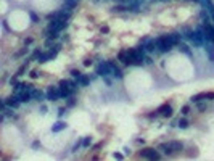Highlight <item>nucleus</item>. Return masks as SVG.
I'll list each match as a JSON object with an SVG mask.
<instances>
[{
  "mask_svg": "<svg viewBox=\"0 0 214 161\" xmlns=\"http://www.w3.org/2000/svg\"><path fill=\"white\" fill-rule=\"evenodd\" d=\"M180 40H182V36H180V34L161 36V37L156 39V48H158V52H161V53H167V52L172 50V47H176V45L180 44Z\"/></svg>",
  "mask_w": 214,
  "mask_h": 161,
  "instance_id": "nucleus-1",
  "label": "nucleus"
},
{
  "mask_svg": "<svg viewBox=\"0 0 214 161\" xmlns=\"http://www.w3.org/2000/svg\"><path fill=\"white\" fill-rule=\"evenodd\" d=\"M129 50V66H142L145 63V48L143 45H139L135 48H127Z\"/></svg>",
  "mask_w": 214,
  "mask_h": 161,
  "instance_id": "nucleus-2",
  "label": "nucleus"
},
{
  "mask_svg": "<svg viewBox=\"0 0 214 161\" xmlns=\"http://www.w3.org/2000/svg\"><path fill=\"white\" fill-rule=\"evenodd\" d=\"M158 150H160V152H163L164 155H167V156H171V155L180 153V152L184 150V142H180V140H171V142L160 143Z\"/></svg>",
  "mask_w": 214,
  "mask_h": 161,
  "instance_id": "nucleus-3",
  "label": "nucleus"
},
{
  "mask_svg": "<svg viewBox=\"0 0 214 161\" xmlns=\"http://www.w3.org/2000/svg\"><path fill=\"white\" fill-rule=\"evenodd\" d=\"M139 156L140 158H145V159H161V155L160 152L153 147H146V148H142L139 152Z\"/></svg>",
  "mask_w": 214,
  "mask_h": 161,
  "instance_id": "nucleus-4",
  "label": "nucleus"
},
{
  "mask_svg": "<svg viewBox=\"0 0 214 161\" xmlns=\"http://www.w3.org/2000/svg\"><path fill=\"white\" fill-rule=\"evenodd\" d=\"M68 24V21H60V20H50L48 26H47V32L48 34H58L61 29H65Z\"/></svg>",
  "mask_w": 214,
  "mask_h": 161,
  "instance_id": "nucleus-5",
  "label": "nucleus"
},
{
  "mask_svg": "<svg viewBox=\"0 0 214 161\" xmlns=\"http://www.w3.org/2000/svg\"><path fill=\"white\" fill-rule=\"evenodd\" d=\"M97 74L98 76H111V65H110V61H101L100 65L97 66Z\"/></svg>",
  "mask_w": 214,
  "mask_h": 161,
  "instance_id": "nucleus-6",
  "label": "nucleus"
},
{
  "mask_svg": "<svg viewBox=\"0 0 214 161\" xmlns=\"http://www.w3.org/2000/svg\"><path fill=\"white\" fill-rule=\"evenodd\" d=\"M47 100H50V102H56L58 98H61V92H60V85L58 87H55V85H50L48 87V90H47Z\"/></svg>",
  "mask_w": 214,
  "mask_h": 161,
  "instance_id": "nucleus-7",
  "label": "nucleus"
},
{
  "mask_svg": "<svg viewBox=\"0 0 214 161\" xmlns=\"http://www.w3.org/2000/svg\"><path fill=\"white\" fill-rule=\"evenodd\" d=\"M193 103H198L201 100H214V92H201V94H196L190 98Z\"/></svg>",
  "mask_w": 214,
  "mask_h": 161,
  "instance_id": "nucleus-8",
  "label": "nucleus"
},
{
  "mask_svg": "<svg viewBox=\"0 0 214 161\" xmlns=\"http://www.w3.org/2000/svg\"><path fill=\"white\" fill-rule=\"evenodd\" d=\"M142 45H143L145 52H148V53H153L155 50H158L156 48V39H148V37H146L142 42Z\"/></svg>",
  "mask_w": 214,
  "mask_h": 161,
  "instance_id": "nucleus-9",
  "label": "nucleus"
},
{
  "mask_svg": "<svg viewBox=\"0 0 214 161\" xmlns=\"http://www.w3.org/2000/svg\"><path fill=\"white\" fill-rule=\"evenodd\" d=\"M19 103H21L19 97H18V95L15 94V95H10L8 98H5V100H3V103H2V105H7V106H10V108H16V106L19 105Z\"/></svg>",
  "mask_w": 214,
  "mask_h": 161,
  "instance_id": "nucleus-10",
  "label": "nucleus"
},
{
  "mask_svg": "<svg viewBox=\"0 0 214 161\" xmlns=\"http://www.w3.org/2000/svg\"><path fill=\"white\" fill-rule=\"evenodd\" d=\"M158 111H160V114H161L163 118H171L172 113H174L172 111V106L169 105V103H163V105L158 108Z\"/></svg>",
  "mask_w": 214,
  "mask_h": 161,
  "instance_id": "nucleus-11",
  "label": "nucleus"
},
{
  "mask_svg": "<svg viewBox=\"0 0 214 161\" xmlns=\"http://www.w3.org/2000/svg\"><path fill=\"white\" fill-rule=\"evenodd\" d=\"M16 95L19 97V100L21 103H29L32 102V94H31V90H21V92H16Z\"/></svg>",
  "mask_w": 214,
  "mask_h": 161,
  "instance_id": "nucleus-12",
  "label": "nucleus"
},
{
  "mask_svg": "<svg viewBox=\"0 0 214 161\" xmlns=\"http://www.w3.org/2000/svg\"><path fill=\"white\" fill-rule=\"evenodd\" d=\"M110 65H111V76L114 77V79H122L124 74H122V71L119 70V68L116 66V63L114 61H110Z\"/></svg>",
  "mask_w": 214,
  "mask_h": 161,
  "instance_id": "nucleus-13",
  "label": "nucleus"
},
{
  "mask_svg": "<svg viewBox=\"0 0 214 161\" xmlns=\"http://www.w3.org/2000/svg\"><path fill=\"white\" fill-rule=\"evenodd\" d=\"M118 60H119L121 63H124V65L129 66V50H127V48H122L119 53H118Z\"/></svg>",
  "mask_w": 214,
  "mask_h": 161,
  "instance_id": "nucleus-14",
  "label": "nucleus"
},
{
  "mask_svg": "<svg viewBox=\"0 0 214 161\" xmlns=\"http://www.w3.org/2000/svg\"><path fill=\"white\" fill-rule=\"evenodd\" d=\"M68 127V123L66 121H56V123L52 126V132H61Z\"/></svg>",
  "mask_w": 214,
  "mask_h": 161,
  "instance_id": "nucleus-15",
  "label": "nucleus"
},
{
  "mask_svg": "<svg viewBox=\"0 0 214 161\" xmlns=\"http://www.w3.org/2000/svg\"><path fill=\"white\" fill-rule=\"evenodd\" d=\"M31 94H32V100H36V102H42L44 98H47V95H44V92L39 89H32Z\"/></svg>",
  "mask_w": 214,
  "mask_h": 161,
  "instance_id": "nucleus-16",
  "label": "nucleus"
},
{
  "mask_svg": "<svg viewBox=\"0 0 214 161\" xmlns=\"http://www.w3.org/2000/svg\"><path fill=\"white\" fill-rule=\"evenodd\" d=\"M77 2H79V0H65V2H63V10L71 11L77 5Z\"/></svg>",
  "mask_w": 214,
  "mask_h": 161,
  "instance_id": "nucleus-17",
  "label": "nucleus"
},
{
  "mask_svg": "<svg viewBox=\"0 0 214 161\" xmlns=\"http://www.w3.org/2000/svg\"><path fill=\"white\" fill-rule=\"evenodd\" d=\"M188 126H190V123H188V119H185V118H180L177 121V127H180V129H187Z\"/></svg>",
  "mask_w": 214,
  "mask_h": 161,
  "instance_id": "nucleus-18",
  "label": "nucleus"
},
{
  "mask_svg": "<svg viewBox=\"0 0 214 161\" xmlns=\"http://www.w3.org/2000/svg\"><path fill=\"white\" fill-rule=\"evenodd\" d=\"M92 139H93L92 135H87V137H84V139H82V147H84V148L90 147V145H92Z\"/></svg>",
  "mask_w": 214,
  "mask_h": 161,
  "instance_id": "nucleus-19",
  "label": "nucleus"
},
{
  "mask_svg": "<svg viewBox=\"0 0 214 161\" xmlns=\"http://www.w3.org/2000/svg\"><path fill=\"white\" fill-rule=\"evenodd\" d=\"M68 102H66V106L68 108H72V106H76V98H74V97H72V95H69V97H68V98H66Z\"/></svg>",
  "mask_w": 214,
  "mask_h": 161,
  "instance_id": "nucleus-20",
  "label": "nucleus"
},
{
  "mask_svg": "<svg viewBox=\"0 0 214 161\" xmlns=\"http://www.w3.org/2000/svg\"><path fill=\"white\" fill-rule=\"evenodd\" d=\"M26 70H27V61L24 63V65H21V66H19V70H18V71H16V74H15V77H19V76H23V73H24Z\"/></svg>",
  "mask_w": 214,
  "mask_h": 161,
  "instance_id": "nucleus-21",
  "label": "nucleus"
},
{
  "mask_svg": "<svg viewBox=\"0 0 214 161\" xmlns=\"http://www.w3.org/2000/svg\"><path fill=\"white\" fill-rule=\"evenodd\" d=\"M77 82H79V84H81V85H82V87H86V85H87V84L90 82V80H89V77H87V76H81V79H79V80H77Z\"/></svg>",
  "mask_w": 214,
  "mask_h": 161,
  "instance_id": "nucleus-22",
  "label": "nucleus"
},
{
  "mask_svg": "<svg viewBox=\"0 0 214 161\" xmlns=\"http://www.w3.org/2000/svg\"><path fill=\"white\" fill-rule=\"evenodd\" d=\"M180 113H182L184 116H187V114L190 113V106H188V105H184L182 108H180Z\"/></svg>",
  "mask_w": 214,
  "mask_h": 161,
  "instance_id": "nucleus-23",
  "label": "nucleus"
},
{
  "mask_svg": "<svg viewBox=\"0 0 214 161\" xmlns=\"http://www.w3.org/2000/svg\"><path fill=\"white\" fill-rule=\"evenodd\" d=\"M206 53L209 55L211 61H214V48H212V47H206Z\"/></svg>",
  "mask_w": 214,
  "mask_h": 161,
  "instance_id": "nucleus-24",
  "label": "nucleus"
},
{
  "mask_svg": "<svg viewBox=\"0 0 214 161\" xmlns=\"http://www.w3.org/2000/svg\"><path fill=\"white\" fill-rule=\"evenodd\" d=\"M71 76L74 77V79H77V80H79V79H81V76H82V74L79 73L77 70H71Z\"/></svg>",
  "mask_w": 214,
  "mask_h": 161,
  "instance_id": "nucleus-25",
  "label": "nucleus"
},
{
  "mask_svg": "<svg viewBox=\"0 0 214 161\" xmlns=\"http://www.w3.org/2000/svg\"><path fill=\"white\" fill-rule=\"evenodd\" d=\"M179 50H182L185 55H190V50H188L187 45H180V44H179Z\"/></svg>",
  "mask_w": 214,
  "mask_h": 161,
  "instance_id": "nucleus-26",
  "label": "nucleus"
},
{
  "mask_svg": "<svg viewBox=\"0 0 214 161\" xmlns=\"http://www.w3.org/2000/svg\"><path fill=\"white\" fill-rule=\"evenodd\" d=\"M158 114H160V111L155 110V111H151V113L146 114V118H148V119H153V118H156V116H158Z\"/></svg>",
  "mask_w": 214,
  "mask_h": 161,
  "instance_id": "nucleus-27",
  "label": "nucleus"
},
{
  "mask_svg": "<svg viewBox=\"0 0 214 161\" xmlns=\"http://www.w3.org/2000/svg\"><path fill=\"white\" fill-rule=\"evenodd\" d=\"M24 53H27V45H26V47H24V48H23V50H19V52H18V53H15V56H16V58H18V56H21V55H24Z\"/></svg>",
  "mask_w": 214,
  "mask_h": 161,
  "instance_id": "nucleus-28",
  "label": "nucleus"
},
{
  "mask_svg": "<svg viewBox=\"0 0 214 161\" xmlns=\"http://www.w3.org/2000/svg\"><path fill=\"white\" fill-rule=\"evenodd\" d=\"M29 76H31L32 79H36V77H39V76H40V73H37L36 70H32V71H31V74H29Z\"/></svg>",
  "mask_w": 214,
  "mask_h": 161,
  "instance_id": "nucleus-29",
  "label": "nucleus"
},
{
  "mask_svg": "<svg viewBox=\"0 0 214 161\" xmlns=\"http://www.w3.org/2000/svg\"><path fill=\"white\" fill-rule=\"evenodd\" d=\"M206 108H208L206 103H200V102H198V110H200V111H205Z\"/></svg>",
  "mask_w": 214,
  "mask_h": 161,
  "instance_id": "nucleus-30",
  "label": "nucleus"
},
{
  "mask_svg": "<svg viewBox=\"0 0 214 161\" xmlns=\"http://www.w3.org/2000/svg\"><path fill=\"white\" fill-rule=\"evenodd\" d=\"M113 158H114V159H122L124 155L122 153H113Z\"/></svg>",
  "mask_w": 214,
  "mask_h": 161,
  "instance_id": "nucleus-31",
  "label": "nucleus"
},
{
  "mask_svg": "<svg viewBox=\"0 0 214 161\" xmlns=\"http://www.w3.org/2000/svg\"><path fill=\"white\" fill-rule=\"evenodd\" d=\"M29 15H31V18H32V21H39V16H37L36 13H34V11H31V13H29Z\"/></svg>",
  "mask_w": 214,
  "mask_h": 161,
  "instance_id": "nucleus-32",
  "label": "nucleus"
},
{
  "mask_svg": "<svg viewBox=\"0 0 214 161\" xmlns=\"http://www.w3.org/2000/svg\"><path fill=\"white\" fill-rule=\"evenodd\" d=\"M90 65H92V60H90V58L84 60V66H90Z\"/></svg>",
  "mask_w": 214,
  "mask_h": 161,
  "instance_id": "nucleus-33",
  "label": "nucleus"
},
{
  "mask_svg": "<svg viewBox=\"0 0 214 161\" xmlns=\"http://www.w3.org/2000/svg\"><path fill=\"white\" fill-rule=\"evenodd\" d=\"M40 113H42V114L47 113V106H45V105H40Z\"/></svg>",
  "mask_w": 214,
  "mask_h": 161,
  "instance_id": "nucleus-34",
  "label": "nucleus"
},
{
  "mask_svg": "<svg viewBox=\"0 0 214 161\" xmlns=\"http://www.w3.org/2000/svg\"><path fill=\"white\" fill-rule=\"evenodd\" d=\"M65 113H66V108H60V110H58V114H60V116H63Z\"/></svg>",
  "mask_w": 214,
  "mask_h": 161,
  "instance_id": "nucleus-35",
  "label": "nucleus"
},
{
  "mask_svg": "<svg viewBox=\"0 0 214 161\" xmlns=\"http://www.w3.org/2000/svg\"><path fill=\"white\" fill-rule=\"evenodd\" d=\"M145 65H151V58H150V56H145Z\"/></svg>",
  "mask_w": 214,
  "mask_h": 161,
  "instance_id": "nucleus-36",
  "label": "nucleus"
},
{
  "mask_svg": "<svg viewBox=\"0 0 214 161\" xmlns=\"http://www.w3.org/2000/svg\"><path fill=\"white\" fill-rule=\"evenodd\" d=\"M37 147H40V142H39V140H36L32 143V148H37Z\"/></svg>",
  "mask_w": 214,
  "mask_h": 161,
  "instance_id": "nucleus-37",
  "label": "nucleus"
},
{
  "mask_svg": "<svg viewBox=\"0 0 214 161\" xmlns=\"http://www.w3.org/2000/svg\"><path fill=\"white\" fill-rule=\"evenodd\" d=\"M31 44H32V39H31V37L24 40V45H31Z\"/></svg>",
  "mask_w": 214,
  "mask_h": 161,
  "instance_id": "nucleus-38",
  "label": "nucleus"
},
{
  "mask_svg": "<svg viewBox=\"0 0 214 161\" xmlns=\"http://www.w3.org/2000/svg\"><path fill=\"white\" fill-rule=\"evenodd\" d=\"M110 31V27L108 26H105V27H101V32H108Z\"/></svg>",
  "mask_w": 214,
  "mask_h": 161,
  "instance_id": "nucleus-39",
  "label": "nucleus"
},
{
  "mask_svg": "<svg viewBox=\"0 0 214 161\" xmlns=\"http://www.w3.org/2000/svg\"><path fill=\"white\" fill-rule=\"evenodd\" d=\"M211 42H212V44H214V34H212V39H211Z\"/></svg>",
  "mask_w": 214,
  "mask_h": 161,
  "instance_id": "nucleus-40",
  "label": "nucleus"
},
{
  "mask_svg": "<svg viewBox=\"0 0 214 161\" xmlns=\"http://www.w3.org/2000/svg\"><path fill=\"white\" fill-rule=\"evenodd\" d=\"M161 2H167V0H161Z\"/></svg>",
  "mask_w": 214,
  "mask_h": 161,
  "instance_id": "nucleus-41",
  "label": "nucleus"
},
{
  "mask_svg": "<svg viewBox=\"0 0 214 161\" xmlns=\"http://www.w3.org/2000/svg\"><path fill=\"white\" fill-rule=\"evenodd\" d=\"M93 2H100V0H93Z\"/></svg>",
  "mask_w": 214,
  "mask_h": 161,
  "instance_id": "nucleus-42",
  "label": "nucleus"
}]
</instances>
